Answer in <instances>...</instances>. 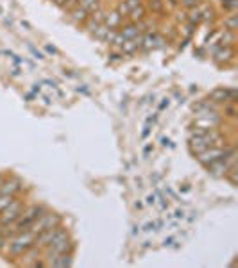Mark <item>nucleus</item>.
Returning a JSON list of instances; mask_svg holds the SVG:
<instances>
[{
	"instance_id": "2eb2a0df",
	"label": "nucleus",
	"mask_w": 238,
	"mask_h": 268,
	"mask_svg": "<svg viewBox=\"0 0 238 268\" xmlns=\"http://www.w3.org/2000/svg\"><path fill=\"white\" fill-rule=\"evenodd\" d=\"M234 57V49L233 47H220L215 50V61L217 63H229Z\"/></svg>"
},
{
	"instance_id": "b1692460",
	"label": "nucleus",
	"mask_w": 238,
	"mask_h": 268,
	"mask_svg": "<svg viewBox=\"0 0 238 268\" xmlns=\"http://www.w3.org/2000/svg\"><path fill=\"white\" fill-rule=\"evenodd\" d=\"M222 6H224V9H227V11H234L236 0H222Z\"/></svg>"
},
{
	"instance_id": "a878e982",
	"label": "nucleus",
	"mask_w": 238,
	"mask_h": 268,
	"mask_svg": "<svg viewBox=\"0 0 238 268\" xmlns=\"http://www.w3.org/2000/svg\"><path fill=\"white\" fill-rule=\"evenodd\" d=\"M77 0H66V2H65V4H63V8H65V9H68V11H72V9H74V8H77Z\"/></svg>"
},
{
	"instance_id": "4be33fe9",
	"label": "nucleus",
	"mask_w": 238,
	"mask_h": 268,
	"mask_svg": "<svg viewBox=\"0 0 238 268\" xmlns=\"http://www.w3.org/2000/svg\"><path fill=\"white\" fill-rule=\"evenodd\" d=\"M224 114H226L227 118L236 116V104H234V102H227V104H224Z\"/></svg>"
},
{
	"instance_id": "423d86ee",
	"label": "nucleus",
	"mask_w": 238,
	"mask_h": 268,
	"mask_svg": "<svg viewBox=\"0 0 238 268\" xmlns=\"http://www.w3.org/2000/svg\"><path fill=\"white\" fill-rule=\"evenodd\" d=\"M234 98H236V89L233 88H215L208 95V100L213 104H227V102H234Z\"/></svg>"
},
{
	"instance_id": "f8f14e48",
	"label": "nucleus",
	"mask_w": 238,
	"mask_h": 268,
	"mask_svg": "<svg viewBox=\"0 0 238 268\" xmlns=\"http://www.w3.org/2000/svg\"><path fill=\"white\" fill-rule=\"evenodd\" d=\"M88 17H90V13L82 8V6H77V8H74L72 11H70V20L74 22V24H77V25L86 24Z\"/></svg>"
},
{
	"instance_id": "f704fd0d",
	"label": "nucleus",
	"mask_w": 238,
	"mask_h": 268,
	"mask_svg": "<svg viewBox=\"0 0 238 268\" xmlns=\"http://www.w3.org/2000/svg\"><path fill=\"white\" fill-rule=\"evenodd\" d=\"M2 181H4V175H0V184H2Z\"/></svg>"
},
{
	"instance_id": "9d476101",
	"label": "nucleus",
	"mask_w": 238,
	"mask_h": 268,
	"mask_svg": "<svg viewBox=\"0 0 238 268\" xmlns=\"http://www.w3.org/2000/svg\"><path fill=\"white\" fill-rule=\"evenodd\" d=\"M142 40H144V34H138L136 38H133V40H126L122 43V47H120V50H122V54H135L138 49H142Z\"/></svg>"
},
{
	"instance_id": "6ab92c4d",
	"label": "nucleus",
	"mask_w": 238,
	"mask_h": 268,
	"mask_svg": "<svg viewBox=\"0 0 238 268\" xmlns=\"http://www.w3.org/2000/svg\"><path fill=\"white\" fill-rule=\"evenodd\" d=\"M236 24H238V18L236 15H229V17L224 18V31H236Z\"/></svg>"
},
{
	"instance_id": "e433bc0d",
	"label": "nucleus",
	"mask_w": 238,
	"mask_h": 268,
	"mask_svg": "<svg viewBox=\"0 0 238 268\" xmlns=\"http://www.w3.org/2000/svg\"><path fill=\"white\" fill-rule=\"evenodd\" d=\"M147 2H154V0H147Z\"/></svg>"
},
{
	"instance_id": "ddd939ff",
	"label": "nucleus",
	"mask_w": 238,
	"mask_h": 268,
	"mask_svg": "<svg viewBox=\"0 0 238 268\" xmlns=\"http://www.w3.org/2000/svg\"><path fill=\"white\" fill-rule=\"evenodd\" d=\"M47 264H50V266H70L72 264V254L70 252H66V254H56V256L49 257V261H47Z\"/></svg>"
},
{
	"instance_id": "dca6fc26",
	"label": "nucleus",
	"mask_w": 238,
	"mask_h": 268,
	"mask_svg": "<svg viewBox=\"0 0 238 268\" xmlns=\"http://www.w3.org/2000/svg\"><path fill=\"white\" fill-rule=\"evenodd\" d=\"M147 13H149L147 8H145L144 4H140L138 8H135L131 13H129L128 18L133 22V24H138V22H142V20H145V18H147Z\"/></svg>"
},
{
	"instance_id": "f257e3e1",
	"label": "nucleus",
	"mask_w": 238,
	"mask_h": 268,
	"mask_svg": "<svg viewBox=\"0 0 238 268\" xmlns=\"http://www.w3.org/2000/svg\"><path fill=\"white\" fill-rule=\"evenodd\" d=\"M34 240H36V236H34L29 229H27V231L17 232V234L11 236L8 252H6V254L11 257L25 256V254L34 247Z\"/></svg>"
},
{
	"instance_id": "f3484780",
	"label": "nucleus",
	"mask_w": 238,
	"mask_h": 268,
	"mask_svg": "<svg viewBox=\"0 0 238 268\" xmlns=\"http://www.w3.org/2000/svg\"><path fill=\"white\" fill-rule=\"evenodd\" d=\"M186 20H188L190 25H199L202 22V17H201V9H199V6H195V8L192 9H186Z\"/></svg>"
},
{
	"instance_id": "a211bd4d",
	"label": "nucleus",
	"mask_w": 238,
	"mask_h": 268,
	"mask_svg": "<svg viewBox=\"0 0 238 268\" xmlns=\"http://www.w3.org/2000/svg\"><path fill=\"white\" fill-rule=\"evenodd\" d=\"M234 45V33L233 31H224L220 40V47H233Z\"/></svg>"
},
{
	"instance_id": "72a5a7b5",
	"label": "nucleus",
	"mask_w": 238,
	"mask_h": 268,
	"mask_svg": "<svg viewBox=\"0 0 238 268\" xmlns=\"http://www.w3.org/2000/svg\"><path fill=\"white\" fill-rule=\"evenodd\" d=\"M199 2H201V4H206V2H208V0H197V4Z\"/></svg>"
},
{
	"instance_id": "393cba45",
	"label": "nucleus",
	"mask_w": 238,
	"mask_h": 268,
	"mask_svg": "<svg viewBox=\"0 0 238 268\" xmlns=\"http://www.w3.org/2000/svg\"><path fill=\"white\" fill-rule=\"evenodd\" d=\"M181 6L185 9H192L197 6V0H181Z\"/></svg>"
},
{
	"instance_id": "f03ea898",
	"label": "nucleus",
	"mask_w": 238,
	"mask_h": 268,
	"mask_svg": "<svg viewBox=\"0 0 238 268\" xmlns=\"http://www.w3.org/2000/svg\"><path fill=\"white\" fill-rule=\"evenodd\" d=\"M72 248H74V241L70 240L68 232L58 225L52 241H50L49 247L45 248L47 257H52V256H56V254H66V252H72Z\"/></svg>"
},
{
	"instance_id": "c9c22d12",
	"label": "nucleus",
	"mask_w": 238,
	"mask_h": 268,
	"mask_svg": "<svg viewBox=\"0 0 238 268\" xmlns=\"http://www.w3.org/2000/svg\"><path fill=\"white\" fill-rule=\"evenodd\" d=\"M0 15H4V11H2V8H0Z\"/></svg>"
},
{
	"instance_id": "412c9836",
	"label": "nucleus",
	"mask_w": 238,
	"mask_h": 268,
	"mask_svg": "<svg viewBox=\"0 0 238 268\" xmlns=\"http://www.w3.org/2000/svg\"><path fill=\"white\" fill-rule=\"evenodd\" d=\"M81 6L86 9L88 13H93L100 8V0H81Z\"/></svg>"
},
{
	"instance_id": "6e6552de",
	"label": "nucleus",
	"mask_w": 238,
	"mask_h": 268,
	"mask_svg": "<svg viewBox=\"0 0 238 268\" xmlns=\"http://www.w3.org/2000/svg\"><path fill=\"white\" fill-rule=\"evenodd\" d=\"M165 40L161 36H158V34H152V33H147L144 34V40H142V49L144 50H152V49H160V47H163Z\"/></svg>"
},
{
	"instance_id": "20e7f679",
	"label": "nucleus",
	"mask_w": 238,
	"mask_h": 268,
	"mask_svg": "<svg viewBox=\"0 0 238 268\" xmlns=\"http://www.w3.org/2000/svg\"><path fill=\"white\" fill-rule=\"evenodd\" d=\"M231 149H234L233 145L231 147H208L206 151L199 152V154H195V159H197L199 163H201L202 167H208V165H211L213 161H217V159L224 158V156L227 154V152L231 151Z\"/></svg>"
},
{
	"instance_id": "bb28decb",
	"label": "nucleus",
	"mask_w": 238,
	"mask_h": 268,
	"mask_svg": "<svg viewBox=\"0 0 238 268\" xmlns=\"http://www.w3.org/2000/svg\"><path fill=\"white\" fill-rule=\"evenodd\" d=\"M29 50H31V52L34 54V57H36V59H40V61H43V59H45V56H43V54H41V52H40V50H38V49H34L33 45H29Z\"/></svg>"
},
{
	"instance_id": "0eeeda50",
	"label": "nucleus",
	"mask_w": 238,
	"mask_h": 268,
	"mask_svg": "<svg viewBox=\"0 0 238 268\" xmlns=\"http://www.w3.org/2000/svg\"><path fill=\"white\" fill-rule=\"evenodd\" d=\"M22 188H24V181H22L20 177L11 175V177L2 181V184H0V193H2V195H9V197H17L22 191Z\"/></svg>"
},
{
	"instance_id": "c756f323",
	"label": "nucleus",
	"mask_w": 238,
	"mask_h": 268,
	"mask_svg": "<svg viewBox=\"0 0 238 268\" xmlns=\"http://www.w3.org/2000/svg\"><path fill=\"white\" fill-rule=\"evenodd\" d=\"M156 202V195H149L147 197V204H154Z\"/></svg>"
},
{
	"instance_id": "473e14b6",
	"label": "nucleus",
	"mask_w": 238,
	"mask_h": 268,
	"mask_svg": "<svg viewBox=\"0 0 238 268\" xmlns=\"http://www.w3.org/2000/svg\"><path fill=\"white\" fill-rule=\"evenodd\" d=\"M54 2H56V4H58V6H63V4H65V2H66V0H54Z\"/></svg>"
},
{
	"instance_id": "4468645a",
	"label": "nucleus",
	"mask_w": 238,
	"mask_h": 268,
	"mask_svg": "<svg viewBox=\"0 0 238 268\" xmlns=\"http://www.w3.org/2000/svg\"><path fill=\"white\" fill-rule=\"evenodd\" d=\"M118 33L122 34L124 40H133V38H136L138 34H142V33H140L138 24H133V22H129V24L122 25V27L118 29Z\"/></svg>"
},
{
	"instance_id": "7c9ffc66",
	"label": "nucleus",
	"mask_w": 238,
	"mask_h": 268,
	"mask_svg": "<svg viewBox=\"0 0 238 268\" xmlns=\"http://www.w3.org/2000/svg\"><path fill=\"white\" fill-rule=\"evenodd\" d=\"M151 151H152V145H147V147H145V149H144V154L147 156V154H149V152H151Z\"/></svg>"
},
{
	"instance_id": "9b49d317",
	"label": "nucleus",
	"mask_w": 238,
	"mask_h": 268,
	"mask_svg": "<svg viewBox=\"0 0 238 268\" xmlns=\"http://www.w3.org/2000/svg\"><path fill=\"white\" fill-rule=\"evenodd\" d=\"M104 25H106L109 31H118V29L122 27V17L116 13V9L115 11L106 13V17H104Z\"/></svg>"
},
{
	"instance_id": "1a4fd4ad",
	"label": "nucleus",
	"mask_w": 238,
	"mask_h": 268,
	"mask_svg": "<svg viewBox=\"0 0 238 268\" xmlns=\"http://www.w3.org/2000/svg\"><path fill=\"white\" fill-rule=\"evenodd\" d=\"M140 4H144V0H120L118 6H116V13H118L122 18H126L129 13L135 8H138Z\"/></svg>"
},
{
	"instance_id": "5701e85b",
	"label": "nucleus",
	"mask_w": 238,
	"mask_h": 268,
	"mask_svg": "<svg viewBox=\"0 0 238 268\" xmlns=\"http://www.w3.org/2000/svg\"><path fill=\"white\" fill-rule=\"evenodd\" d=\"M15 199V197H9V195H2V193H0V211H2V209H4L6 206H8L9 202H11V200Z\"/></svg>"
},
{
	"instance_id": "7ed1b4c3",
	"label": "nucleus",
	"mask_w": 238,
	"mask_h": 268,
	"mask_svg": "<svg viewBox=\"0 0 238 268\" xmlns=\"http://www.w3.org/2000/svg\"><path fill=\"white\" fill-rule=\"evenodd\" d=\"M24 211V200H18L17 197L0 211V227H11L13 223L20 218Z\"/></svg>"
},
{
	"instance_id": "cd10ccee",
	"label": "nucleus",
	"mask_w": 238,
	"mask_h": 268,
	"mask_svg": "<svg viewBox=\"0 0 238 268\" xmlns=\"http://www.w3.org/2000/svg\"><path fill=\"white\" fill-rule=\"evenodd\" d=\"M45 50H47V52H49V54H54V56H58V49H56V47H52V45H45Z\"/></svg>"
},
{
	"instance_id": "2f4dec72",
	"label": "nucleus",
	"mask_w": 238,
	"mask_h": 268,
	"mask_svg": "<svg viewBox=\"0 0 238 268\" xmlns=\"http://www.w3.org/2000/svg\"><path fill=\"white\" fill-rule=\"evenodd\" d=\"M161 143H163V145L167 147V145H170V140H169V138H161Z\"/></svg>"
},
{
	"instance_id": "39448f33",
	"label": "nucleus",
	"mask_w": 238,
	"mask_h": 268,
	"mask_svg": "<svg viewBox=\"0 0 238 268\" xmlns=\"http://www.w3.org/2000/svg\"><path fill=\"white\" fill-rule=\"evenodd\" d=\"M61 223V216L56 215V213H49L45 211L43 215L40 216V218L36 220V222L33 223L29 227V231L33 232L34 236H38L40 232H43L45 229H50V227H56V225H59Z\"/></svg>"
},
{
	"instance_id": "c85d7f7f",
	"label": "nucleus",
	"mask_w": 238,
	"mask_h": 268,
	"mask_svg": "<svg viewBox=\"0 0 238 268\" xmlns=\"http://www.w3.org/2000/svg\"><path fill=\"white\" fill-rule=\"evenodd\" d=\"M169 106H170V98H163V102H161V106H160V111L167 109Z\"/></svg>"
},
{
	"instance_id": "aec40b11",
	"label": "nucleus",
	"mask_w": 238,
	"mask_h": 268,
	"mask_svg": "<svg viewBox=\"0 0 238 268\" xmlns=\"http://www.w3.org/2000/svg\"><path fill=\"white\" fill-rule=\"evenodd\" d=\"M91 34H93L97 40H100V41H106V38H107V34H109V29L106 27V25H99V27L95 29V31H91Z\"/></svg>"
}]
</instances>
